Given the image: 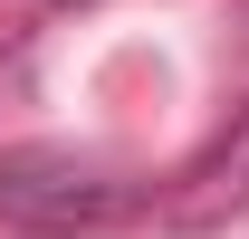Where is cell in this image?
I'll return each instance as SVG.
<instances>
[{
	"instance_id": "cell-1",
	"label": "cell",
	"mask_w": 249,
	"mask_h": 239,
	"mask_svg": "<svg viewBox=\"0 0 249 239\" xmlns=\"http://www.w3.org/2000/svg\"><path fill=\"white\" fill-rule=\"evenodd\" d=\"M144 210V191L77 144H10L0 153V220L29 239H106Z\"/></svg>"
},
{
	"instance_id": "cell-2",
	"label": "cell",
	"mask_w": 249,
	"mask_h": 239,
	"mask_svg": "<svg viewBox=\"0 0 249 239\" xmlns=\"http://www.w3.org/2000/svg\"><path fill=\"white\" fill-rule=\"evenodd\" d=\"M192 191L173 201V220H211V210H240L249 201V105H230V124H220V144L192 163Z\"/></svg>"
}]
</instances>
